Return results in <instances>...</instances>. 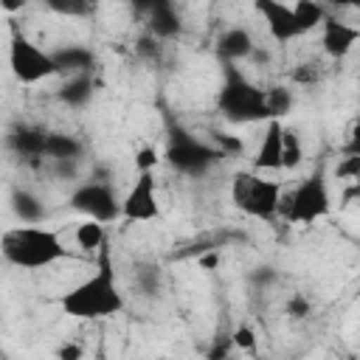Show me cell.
Listing matches in <instances>:
<instances>
[{"label":"cell","mask_w":360,"mask_h":360,"mask_svg":"<svg viewBox=\"0 0 360 360\" xmlns=\"http://www.w3.org/2000/svg\"><path fill=\"white\" fill-rule=\"evenodd\" d=\"M217 110L231 124L267 121L264 90L256 87L253 82H248L233 62H225V82H222L219 96H217Z\"/></svg>","instance_id":"obj_3"},{"label":"cell","mask_w":360,"mask_h":360,"mask_svg":"<svg viewBox=\"0 0 360 360\" xmlns=\"http://www.w3.org/2000/svg\"><path fill=\"white\" fill-rule=\"evenodd\" d=\"M292 104H295V96H292L290 87H284V84H273L270 90H264L267 121H270V118H281V115H287V112L292 110Z\"/></svg>","instance_id":"obj_21"},{"label":"cell","mask_w":360,"mask_h":360,"mask_svg":"<svg viewBox=\"0 0 360 360\" xmlns=\"http://www.w3.org/2000/svg\"><path fill=\"white\" fill-rule=\"evenodd\" d=\"M138 53L146 56V59H160V45H158V37H141L138 39Z\"/></svg>","instance_id":"obj_28"},{"label":"cell","mask_w":360,"mask_h":360,"mask_svg":"<svg viewBox=\"0 0 360 360\" xmlns=\"http://www.w3.org/2000/svg\"><path fill=\"white\" fill-rule=\"evenodd\" d=\"M256 6H259V11L264 14V22H267L270 37H273L276 42H290V39L301 37L298 28H295L292 6H287V3H281V0H262V3H256Z\"/></svg>","instance_id":"obj_11"},{"label":"cell","mask_w":360,"mask_h":360,"mask_svg":"<svg viewBox=\"0 0 360 360\" xmlns=\"http://www.w3.org/2000/svg\"><path fill=\"white\" fill-rule=\"evenodd\" d=\"M197 262H200L202 270H214V267L219 264V253H217V250H205V253H200Z\"/></svg>","instance_id":"obj_34"},{"label":"cell","mask_w":360,"mask_h":360,"mask_svg":"<svg viewBox=\"0 0 360 360\" xmlns=\"http://www.w3.org/2000/svg\"><path fill=\"white\" fill-rule=\"evenodd\" d=\"M0 253L8 264L22 270H39L70 259V250L62 245L59 233L37 225H17L0 236Z\"/></svg>","instance_id":"obj_2"},{"label":"cell","mask_w":360,"mask_h":360,"mask_svg":"<svg viewBox=\"0 0 360 360\" xmlns=\"http://www.w3.org/2000/svg\"><path fill=\"white\" fill-rule=\"evenodd\" d=\"M45 129L42 127H34V124H14L6 135V146L20 155V158H42V149H45Z\"/></svg>","instance_id":"obj_12"},{"label":"cell","mask_w":360,"mask_h":360,"mask_svg":"<svg viewBox=\"0 0 360 360\" xmlns=\"http://www.w3.org/2000/svg\"><path fill=\"white\" fill-rule=\"evenodd\" d=\"M287 312H290L292 318H307V315H309V301H307L304 295H292V298L287 301Z\"/></svg>","instance_id":"obj_30"},{"label":"cell","mask_w":360,"mask_h":360,"mask_svg":"<svg viewBox=\"0 0 360 360\" xmlns=\"http://www.w3.org/2000/svg\"><path fill=\"white\" fill-rule=\"evenodd\" d=\"M321 3H329V6H338V8H349V6H357L360 0H321Z\"/></svg>","instance_id":"obj_38"},{"label":"cell","mask_w":360,"mask_h":360,"mask_svg":"<svg viewBox=\"0 0 360 360\" xmlns=\"http://www.w3.org/2000/svg\"><path fill=\"white\" fill-rule=\"evenodd\" d=\"M231 343L236 346V349H245V352H256V329L250 326V323H242V326H236L233 329V335H231Z\"/></svg>","instance_id":"obj_25"},{"label":"cell","mask_w":360,"mask_h":360,"mask_svg":"<svg viewBox=\"0 0 360 360\" xmlns=\"http://www.w3.org/2000/svg\"><path fill=\"white\" fill-rule=\"evenodd\" d=\"M70 208L84 214L87 219H96L101 225L115 222L121 217V200L115 197L112 186L107 180H90L82 183L73 194H70Z\"/></svg>","instance_id":"obj_8"},{"label":"cell","mask_w":360,"mask_h":360,"mask_svg":"<svg viewBox=\"0 0 360 360\" xmlns=\"http://www.w3.org/2000/svg\"><path fill=\"white\" fill-rule=\"evenodd\" d=\"M253 37L248 28H228L219 34L217 39V53L225 59V62H239V59H248L250 51H253Z\"/></svg>","instance_id":"obj_14"},{"label":"cell","mask_w":360,"mask_h":360,"mask_svg":"<svg viewBox=\"0 0 360 360\" xmlns=\"http://www.w3.org/2000/svg\"><path fill=\"white\" fill-rule=\"evenodd\" d=\"M222 158H225V155H222L217 146H211V143L194 138V135L186 132L183 127H172V132H169V146H166V160H169L172 169L183 172V174H205V172H208L217 160H222Z\"/></svg>","instance_id":"obj_6"},{"label":"cell","mask_w":360,"mask_h":360,"mask_svg":"<svg viewBox=\"0 0 360 360\" xmlns=\"http://www.w3.org/2000/svg\"><path fill=\"white\" fill-rule=\"evenodd\" d=\"M281 129H284V124L278 118H270V124L262 135V143L256 149V158H253V172L281 169Z\"/></svg>","instance_id":"obj_13"},{"label":"cell","mask_w":360,"mask_h":360,"mask_svg":"<svg viewBox=\"0 0 360 360\" xmlns=\"http://www.w3.org/2000/svg\"><path fill=\"white\" fill-rule=\"evenodd\" d=\"M135 3V8H141V11H149V8H155L158 3H163V0H132Z\"/></svg>","instance_id":"obj_37"},{"label":"cell","mask_w":360,"mask_h":360,"mask_svg":"<svg viewBox=\"0 0 360 360\" xmlns=\"http://www.w3.org/2000/svg\"><path fill=\"white\" fill-rule=\"evenodd\" d=\"M8 68L20 84H37V82L59 73L53 56L45 53L39 45H34L20 31H14L11 42H8Z\"/></svg>","instance_id":"obj_7"},{"label":"cell","mask_w":360,"mask_h":360,"mask_svg":"<svg viewBox=\"0 0 360 360\" xmlns=\"http://www.w3.org/2000/svg\"><path fill=\"white\" fill-rule=\"evenodd\" d=\"M11 211L22 225H39L45 219V208L39 197L28 188H14L11 191Z\"/></svg>","instance_id":"obj_17"},{"label":"cell","mask_w":360,"mask_h":360,"mask_svg":"<svg viewBox=\"0 0 360 360\" xmlns=\"http://www.w3.org/2000/svg\"><path fill=\"white\" fill-rule=\"evenodd\" d=\"M25 3H28V0H0V8L8 11V14H17V11L25 8Z\"/></svg>","instance_id":"obj_35"},{"label":"cell","mask_w":360,"mask_h":360,"mask_svg":"<svg viewBox=\"0 0 360 360\" xmlns=\"http://www.w3.org/2000/svg\"><path fill=\"white\" fill-rule=\"evenodd\" d=\"M146 14H149V34H152V37H158V39H172V37H177V34H180V28H183L172 0L158 3V6H155V8H149Z\"/></svg>","instance_id":"obj_15"},{"label":"cell","mask_w":360,"mask_h":360,"mask_svg":"<svg viewBox=\"0 0 360 360\" xmlns=\"http://www.w3.org/2000/svg\"><path fill=\"white\" fill-rule=\"evenodd\" d=\"M231 349H233V343H231V338H222V340H219V343H217V346H214V349L208 352V357H211V360H219V357H228V352H231Z\"/></svg>","instance_id":"obj_33"},{"label":"cell","mask_w":360,"mask_h":360,"mask_svg":"<svg viewBox=\"0 0 360 360\" xmlns=\"http://www.w3.org/2000/svg\"><path fill=\"white\" fill-rule=\"evenodd\" d=\"M217 141H219V152L228 158V155H239L242 152V141H236V138H231V135H217Z\"/></svg>","instance_id":"obj_31"},{"label":"cell","mask_w":360,"mask_h":360,"mask_svg":"<svg viewBox=\"0 0 360 360\" xmlns=\"http://www.w3.org/2000/svg\"><path fill=\"white\" fill-rule=\"evenodd\" d=\"M304 160V146L295 129H281V169H298Z\"/></svg>","instance_id":"obj_22"},{"label":"cell","mask_w":360,"mask_h":360,"mask_svg":"<svg viewBox=\"0 0 360 360\" xmlns=\"http://www.w3.org/2000/svg\"><path fill=\"white\" fill-rule=\"evenodd\" d=\"M73 236H76V245L82 250H98L101 242H104V225L96 222V219H84V222L76 225V233Z\"/></svg>","instance_id":"obj_23"},{"label":"cell","mask_w":360,"mask_h":360,"mask_svg":"<svg viewBox=\"0 0 360 360\" xmlns=\"http://www.w3.org/2000/svg\"><path fill=\"white\" fill-rule=\"evenodd\" d=\"M53 62H56V70L59 73H93V65H96V56L82 48V45H68L62 51H53L51 53Z\"/></svg>","instance_id":"obj_16"},{"label":"cell","mask_w":360,"mask_h":360,"mask_svg":"<svg viewBox=\"0 0 360 360\" xmlns=\"http://www.w3.org/2000/svg\"><path fill=\"white\" fill-rule=\"evenodd\" d=\"M48 11L59 17H90L93 3L90 0H42Z\"/></svg>","instance_id":"obj_24"},{"label":"cell","mask_w":360,"mask_h":360,"mask_svg":"<svg viewBox=\"0 0 360 360\" xmlns=\"http://www.w3.org/2000/svg\"><path fill=\"white\" fill-rule=\"evenodd\" d=\"M82 141L68 135V132H48L45 135V149H42V158H51V160H79L82 158Z\"/></svg>","instance_id":"obj_18"},{"label":"cell","mask_w":360,"mask_h":360,"mask_svg":"<svg viewBox=\"0 0 360 360\" xmlns=\"http://www.w3.org/2000/svg\"><path fill=\"white\" fill-rule=\"evenodd\" d=\"M278 197L281 186L276 180L262 177L259 172H236L231 180V200L233 205L262 222H270L278 217Z\"/></svg>","instance_id":"obj_5"},{"label":"cell","mask_w":360,"mask_h":360,"mask_svg":"<svg viewBox=\"0 0 360 360\" xmlns=\"http://www.w3.org/2000/svg\"><path fill=\"white\" fill-rule=\"evenodd\" d=\"M273 278H276V273L270 267H259V273H253V281L256 284H270Z\"/></svg>","instance_id":"obj_36"},{"label":"cell","mask_w":360,"mask_h":360,"mask_svg":"<svg viewBox=\"0 0 360 360\" xmlns=\"http://www.w3.org/2000/svg\"><path fill=\"white\" fill-rule=\"evenodd\" d=\"M158 180L155 172H138L135 183L129 186L127 197L121 200V217L129 222H149L160 217V205H158Z\"/></svg>","instance_id":"obj_9"},{"label":"cell","mask_w":360,"mask_h":360,"mask_svg":"<svg viewBox=\"0 0 360 360\" xmlns=\"http://www.w3.org/2000/svg\"><path fill=\"white\" fill-rule=\"evenodd\" d=\"M329 211H332V197L323 172L309 174L292 191L278 197V217H284L292 225H312L323 219Z\"/></svg>","instance_id":"obj_4"},{"label":"cell","mask_w":360,"mask_h":360,"mask_svg":"<svg viewBox=\"0 0 360 360\" xmlns=\"http://www.w3.org/2000/svg\"><path fill=\"white\" fill-rule=\"evenodd\" d=\"M59 307L65 315L79 318V321H96V318H112L124 309V295L118 290L115 281V267H112V256L107 248V239L98 248V262H96V273L87 276L84 281H79L76 287H70L62 298Z\"/></svg>","instance_id":"obj_1"},{"label":"cell","mask_w":360,"mask_h":360,"mask_svg":"<svg viewBox=\"0 0 360 360\" xmlns=\"http://www.w3.org/2000/svg\"><path fill=\"white\" fill-rule=\"evenodd\" d=\"M335 174H338V180H357L360 177V152L357 155H346L343 160H338V166H335Z\"/></svg>","instance_id":"obj_26"},{"label":"cell","mask_w":360,"mask_h":360,"mask_svg":"<svg viewBox=\"0 0 360 360\" xmlns=\"http://www.w3.org/2000/svg\"><path fill=\"white\" fill-rule=\"evenodd\" d=\"M135 169L138 172H155L158 169V149L155 146H141L135 152Z\"/></svg>","instance_id":"obj_27"},{"label":"cell","mask_w":360,"mask_h":360,"mask_svg":"<svg viewBox=\"0 0 360 360\" xmlns=\"http://www.w3.org/2000/svg\"><path fill=\"white\" fill-rule=\"evenodd\" d=\"M93 76L90 73H73L68 76V82L59 87V98L68 107H84L93 98Z\"/></svg>","instance_id":"obj_19"},{"label":"cell","mask_w":360,"mask_h":360,"mask_svg":"<svg viewBox=\"0 0 360 360\" xmlns=\"http://www.w3.org/2000/svg\"><path fill=\"white\" fill-rule=\"evenodd\" d=\"M90 3H93V6H96V3H98V0H90Z\"/></svg>","instance_id":"obj_39"},{"label":"cell","mask_w":360,"mask_h":360,"mask_svg":"<svg viewBox=\"0 0 360 360\" xmlns=\"http://www.w3.org/2000/svg\"><path fill=\"white\" fill-rule=\"evenodd\" d=\"M292 17H295L298 34H307V31L321 28V22H323V17H326V8H323L321 0H295Z\"/></svg>","instance_id":"obj_20"},{"label":"cell","mask_w":360,"mask_h":360,"mask_svg":"<svg viewBox=\"0 0 360 360\" xmlns=\"http://www.w3.org/2000/svg\"><path fill=\"white\" fill-rule=\"evenodd\" d=\"M292 82H298V84H315L318 82V70L312 65H298L292 70Z\"/></svg>","instance_id":"obj_29"},{"label":"cell","mask_w":360,"mask_h":360,"mask_svg":"<svg viewBox=\"0 0 360 360\" xmlns=\"http://www.w3.org/2000/svg\"><path fill=\"white\" fill-rule=\"evenodd\" d=\"M360 39V28L357 25H349L343 20H335V17H323L321 22V45H323V53L332 56V59H343Z\"/></svg>","instance_id":"obj_10"},{"label":"cell","mask_w":360,"mask_h":360,"mask_svg":"<svg viewBox=\"0 0 360 360\" xmlns=\"http://www.w3.org/2000/svg\"><path fill=\"white\" fill-rule=\"evenodd\" d=\"M82 354H84V349L76 346V343H65V346L56 349V357H62V360H79Z\"/></svg>","instance_id":"obj_32"}]
</instances>
